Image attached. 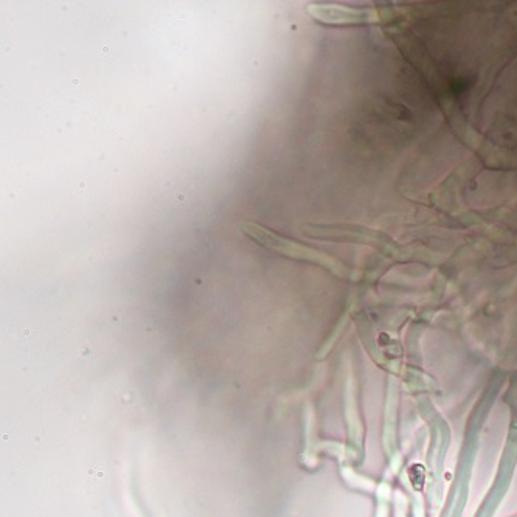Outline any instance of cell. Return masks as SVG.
I'll return each instance as SVG.
<instances>
[{"instance_id":"obj_1","label":"cell","mask_w":517,"mask_h":517,"mask_svg":"<svg viewBox=\"0 0 517 517\" xmlns=\"http://www.w3.org/2000/svg\"><path fill=\"white\" fill-rule=\"evenodd\" d=\"M244 233L250 236L252 240L257 241L260 246L266 247V249L274 250L277 254L285 255L288 258H295V260H308L314 261V263L325 264L328 268H336L331 258L325 257V255L319 254L316 250L308 249V247L300 246L299 243L283 238L278 233L272 232V230L266 229V227L260 226V224L247 223L243 226Z\"/></svg>"},{"instance_id":"obj_2","label":"cell","mask_w":517,"mask_h":517,"mask_svg":"<svg viewBox=\"0 0 517 517\" xmlns=\"http://www.w3.org/2000/svg\"><path fill=\"white\" fill-rule=\"evenodd\" d=\"M308 13L320 24L327 25H359L378 21V13L375 10L337 7V5H309Z\"/></svg>"}]
</instances>
